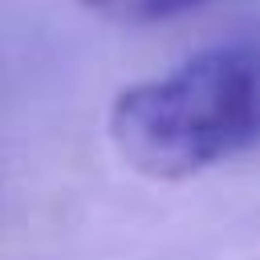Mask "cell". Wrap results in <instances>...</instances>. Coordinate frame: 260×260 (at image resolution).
Listing matches in <instances>:
<instances>
[{
    "instance_id": "1",
    "label": "cell",
    "mask_w": 260,
    "mask_h": 260,
    "mask_svg": "<svg viewBox=\"0 0 260 260\" xmlns=\"http://www.w3.org/2000/svg\"><path fill=\"white\" fill-rule=\"evenodd\" d=\"M110 142L138 175L167 183L260 146V37L126 85L110 106Z\"/></svg>"
},
{
    "instance_id": "2",
    "label": "cell",
    "mask_w": 260,
    "mask_h": 260,
    "mask_svg": "<svg viewBox=\"0 0 260 260\" xmlns=\"http://www.w3.org/2000/svg\"><path fill=\"white\" fill-rule=\"evenodd\" d=\"M81 4L114 24H158V20H171V16L199 8L207 0H81Z\"/></svg>"
}]
</instances>
